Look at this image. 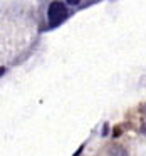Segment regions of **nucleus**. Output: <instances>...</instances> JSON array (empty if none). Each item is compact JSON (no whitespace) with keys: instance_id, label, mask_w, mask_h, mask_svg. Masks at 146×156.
Here are the masks:
<instances>
[{"instance_id":"nucleus-3","label":"nucleus","mask_w":146,"mask_h":156,"mask_svg":"<svg viewBox=\"0 0 146 156\" xmlns=\"http://www.w3.org/2000/svg\"><path fill=\"white\" fill-rule=\"evenodd\" d=\"M66 2H67V4H71V5H77L81 0H66Z\"/></svg>"},{"instance_id":"nucleus-4","label":"nucleus","mask_w":146,"mask_h":156,"mask_svg":"<svg viewBox=\"0 0 146 156\" xmlns=\"http://www.w3.org/2000/svg\"><path fill=\"white\" fill-rule=\"evenodd\" d=\"M141 112H144V114H146V104L141 106Z\"/></svg>"},{"instance_id":"nucleus-1","label":"nucleus","mask_w":146,"mask_h":156,"mask_svg":"<svg viewBox=\"0 0 146 156\" xmlns=\"http://www.w3.org/2000/svg\"><path fill=\"white\" fill-rule=\"evenodd\" d=\"M47 15H49V22L52 25H57L67 17V9L62 2H52L49 5V10H47Z\"/></svg>"},{"instance_id":"nucleus-2","label":"nucleus","mask_w":146,"mask_h":156,"mask_svg":"<svg viewBox=\"0 0 146 156\" xmlns=\"http://www.w3.org/2000/svg\"><path fill=\"white\" fill-rule=\"evenodd\" d=\"M109 156H128V151L121 146H112L109 149Z\"/></svg>"},{"instance_id":"nucleus-5","label":"nucleus","mask_w":146,"mask_h":156,"mask_svg":"<svg viewBox=\"0 0 146 156\" xmlns=\"http://www.w3.org/2000/svg\"><path fill=\"white\" fill-rule=\"evenodd\" d=\"M5 74V67H0V76H4Z\"/></svg>"}]
</instances>
